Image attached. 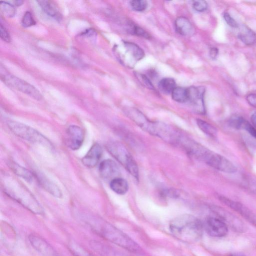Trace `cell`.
Masks as SVG:
<instances>
[{"instance_id": "cell-1", "label": "cell", "mask_w": 256, "mask_h": 256, "mask_svg": "<svg viewBox=\"0 0 256 256\" xmlns=\"http://www.w3.org/2000/svg\"><path fill=\"white\" fill-rule=\"evenodd\" d=\"M169 229L177 239L191 243L201 238L204 229L200 219L191 215L184 214L174 219L170 223Z\"/></svg>"}, {"instance_id": "cell-2", "label": "cell", "mask_w": 256, "mask_h": 256, "mask_svg": "<svg viewBox=\"0 0 256 256\" xmlns=\"http://www.w3.org/2000/svg\"><path fill=\"white\" fill-rule=\"evenodd\" d=\"M89 225L100 236L112 243L133 253L140 250L139 245L127 234L111 224L103 221L89 222Z\"/></svg>"}, {"instance_id": "cell-3", "label": "cell", "mask_w": 256, "mask_h": 256, "mask_svg": "<svg viewBox=\"0 0 256 256\" xmlns=\"http://www.w3.org/2000/svg\"><path fill=\"white\" fill-rule=\"evenodd\" d=\"M8 178L5 179V193L31 212L43 214V208L25 185L16 179Z\"/></svg>"}, {"instance_id": "cell-4", "label": "cell", "mask_w": 256, "mask_h": 256, "mask_svg": "<svg viewBox=\"0 0 256 256\" xmlns=\"http://www.w3.org/2000/svg\"><path fill=\"white\" fill-rule=\"evenodd\" d=\"M106 149L135 179L139 180V171L138 165L122 144L117 142H110L107 144Z\"/></svg>"}, {"instance_id": "cell-5", "label": "cell", "mask_w": 256, "mask_h": 256, "mask_svg": "<svg viewBox=\"0 0 256 256\" xmlns=\"http://www.w3.org/2000/svg\"><path fill=\"white\" fill-rule=\"evenodd\" d=\"M8 127L18 137L33 143L42 145L49 148H53L51 142L43 134L34 128L23 123L9 121Z\"/></svg>"}, {"instance_id": "cell-6", "label": "cell", "mask_w": 256, "mask_h": 256, "mask_svg": "<svg viewBox=\"0 0 256 256\" xmlns=\"http://www.w3.org/2000/svg\"><path fill=\"white\" fill-rule=\"evenodd\" d=\"M1 79L8 86L24 93L37 100H41L42 95L35 87L28 82L13 75L1 65Z\"/></svg>"}, {"instance_id": "cell-7", "label": "cell", "mask_w": 256, "mask_h": 256, "mask_svg": "<svg viewBox=\"0 0 256 256\" xmlns=\"http://www.w3.org/2000/svg\"><path fill=\"white\" fill-rule=\"evenodd\" d=\"M117 57L122 64L131 68L145 56L143 50L137 44L124 41L122 46L115 48Z\"/></svg>"}, {"instance_id": "cell-8", "label": "cell", "mask_w": 256, "mask_h": 256, "mask_svg": "<svg viewBox=\"0 0 256 256\" xmlns=\"http://www.w3.org/2000/svg\"><path fill=\"white\" fill-rule=\"evenodd\" d=\"M125 113L131 120L142 130L151 135L157 136L159 129L160 122L150 120L138 110L135 108L126 109Z\"/></svg>"}, {"instance_id": "cell-9", "label": "cell", "mask_w": 256, "mask_h": 256, "mask_svg": "<svg viewBox=\"0 0 256 256\" xmlns=\"http://www.w3.org/2000/svg\"><path fill=\"white\" fill-rule=\"evenodd\" d=\"M212 210L215 215L221 219L224 223L235 232L244 233L247 230L246 225L240 219L227 210L219 207H212Z\"/></svg>"}, {"instance_id": "cell-10", "label": "cell", "mask_w": 256, "mask_h": 256, "mask_svg": "<svg viewBox=\"0 0 256 256\" xmlns=\"http://www.w3.org/2000/svg\"><path fill=\"white\" fill-rule=\"evenodd\" d=\"M85 139L83 129L76 125H71L67 129L65 142L67 147L72 150H77L82 146Z\"/></svg>"}, {"instance_id": "cell-11", "label": "cell", "mask_w": 256, "mask_h": 256, "mask_svg": "<svg viewBox=\"0 0 256 256\" xmlns=\"http://www.w3.org/2000/svg\"><path fill=\"white\" fill-rule=\"evenodd\" d=\"M203 225L204 229L212 237H224L228 233V226L216 216L208 217Z\"/></svg>"}, {"instance_id": "cell-12", "label": "cell", "mask_w": 256, "mask_h": 256, "mask_svg": "<svg viewBox=\"0 0 256 256\" xmlns=\"http://www.w3.org/2000/svg\"><path fill=\"white\" fill-rule=\"evenodd\" d=\"M205 163L211 167L224 173L233 174L237 171V167L232 162L212 151Z\"/></svg>"}, {"instance_id": "cell-13", "label": "cell", "mask_w": 256, "mask_h": 256, "mask_svg": "<svg viewBox=\"0 0 256 256\" xmlns=\"http://www.w3.org/2000/svg\"><path fill=\"white\" fill-rule=\"evenodd\" d=\"M219 198L223 204L238 213L250 223L256 227V215L248 208L240 202L225 197L220 196Z\"/></svg>"}, {"instance_id": "cell-14", "label": "cell", "mask_w": 256, "mask_h": 256, "mask_svg": "<svg viewBox=\"0 0 256 256\" xmlns=\"http://www.w3.org/2000/svg\"><path fill=\"white\" fill-rule=\"evenodd\" d=\"M188 101L192 105L194 111L199 114H205L206 109L204 103L205 90L203 87H191L188 89Z\"/></svg>"}, {"instance_id": "cell-15", "label": "cell", "mask_w": 256, "mask_h": 256, "mask_svg": "<svg viewBox=\"0 0 256 256\" xmlns=\"http://www.w3.org/2000/svg\"><path fill=\"white\" fill-rule=\"evenodd\" d=\"M101 177L106 181L110 182L120 177V170L118 165L112 160L107 159L102 161L99 167Z\"/></svg>"}, {"instance_id": "cell-16", "label": "cell", "mask_w": 256, "mask_h": 256, "mask_svg": "<svg viewBox=\"0 0 256 256\" xmlns=\"http://www.w3.org/2000/svg\"><path fill=\"white\" fill-rule=\"evenodd\" d=\"M29 240L33 248L42 256H58L53 248L39 236L32 234Z\"/></svg>"}, {"instance_id": "cell-17", "label": "cell", "mask_w": 256, "mask_h": 256, "mask_svg": "<svg viewBox=\"0 0 256 256\" xmlns=\"http://www.w3.org/2000/svg\"><path fill=\"white\" fill-rule=\"evenodd\" d=\"M102 155L103 149L101 145L98 143H95L82 158V163L88 168H94L100 161Z\"/></svg>"}, {"instance_id": "cell-18", "label": "cell", "mask_w": 256, "mask_h": 256, "mask_svg": "<svg viewBox=\"0 0 256 256\" xmlns=\"http://www.w3.org/2000/svg\"><path fill=\"white\" fill-rule=\"evenodd\" d=\"M33 173L35 179L45 191L56 198L62 197L61 189L53 182L40 173L35 172Z\"/></svg>"}, {"instance_id": "cell-19", "label": "cell", "mask_w": 256, "mask_h": 256, "mask_svg": "<svg viewBox=\"0 0 256 256\" xmlns=\"http://www.w3.org/2000/svg\"><path fill=\"white\" fill-rule=\"evenodd\" d=\"M177 32L184 36H190L194 33V27L190 21L186 18H178L175 23Z\"/></svg>"}, {"instance_id": "cell-20", "label": "cell", "mask_w": 256, "mask_h": 256, "mask_svg": "<svg viewBox=\"0 0 256 256\" xmlns=\"http://www.w3.org/2000/svg\"><path fill=\"white\" fill-rule=\"evenodd\" d=\"M43 11L51 18L57 21L62 19V16L59 9L54 2L48 1V0H42L37 1Z\"/></svg>"}, {"instance_id": "cell-21", "label": "cell", "mask_w": 256, "mask_h": 256, "mask_svg": "<svg viewBox=\"0 0 256 256\" xmlns=\"http://www.w3.org/2000/svg\"><path fill=\"white\" fill-rule=\"evenodd\" d=\"M238 37L247 46H253L256 44V33L248 27L244 26L240 29Z\"/></svg>"}, {"instance_id": "cell-22", "label": "cell", "mask_w": 256, "mask_h": 256, "mask_svg": "<svg viewBox=\"0 0 256 256\" xmlns=\"http://www.w3.org/2000/svg\"><path fill=\"white\" fill-rule=\"evenodd\" d=\"M110 186L113 191L118 195H124L129 190L128 182L122 178H117L110 183Z\"/></svg>"}, {"instance_id": "cell-23", "label": "cell", "mask_w": 256, "mask_h": 256, "mask_svg": "<svg viewBox=\"0 0 256 256\" xmlns=\"http://www.w3.org/2000/svg\"><path fill=\"white\" fill-rule=\"evenodd\" d=\"M11 170L17 176L24 179L28 182H32L35 179L33 172L26 169L15 162L10 164Z\"/></svg>"}, {"instance_id": "cell-24", "label": "cell", "mask_w": 256, "mask_h": 256, "mask_svg": "<svg viewBox=\"0 0 256 256\" xmlns=\"http://www.w3.org/2000/svg\"><path fill=\"white\" fill-rule=\"evenodd\" d=\"M173 99L179 103H185L188 101L187 89L176 87L172 93Z\"/></svg>"}, {"instance_id": "cell-25", "label": "cell", "mask_w": 256, "mask_h": 256, "mask_svg": "<svg viewBox=\"0 0 256 256\" xmlns=\"http://www.w3.org/2000/svg\"><path fill=\"white\" fill-rule=\"evenodd\" d=\"M159 90L163 93L169 94L176 88V83L172 78H164L158 84Z\"/></svg>"}, {"instance_id": "cell-26", "label": "cell", "mask_w": 256, "mask_h": 256, "mask_svg": "<svg viewBox=\"0 0 256 256\" xmlns=\"http://www.w3.org/2000/svg\"><path fill=\"white\" fill-rule=\"evenodd\" d=\"M197 124L198 127L205 134L211 137H215L217 134L216 129L209 123L201 120H197Z\"/></svg>"}, {"instance_id": "cell-27", "label": "cell", "mask_w": 256, "mask_h": 256, "mask_svg": "<svg viewBox=\"0 0 256 256\" xmlns=\"http://www.w3.org/2000/svg\"><path fill=\"white\" fill-rule=\"evenodd\" d=\"M69 249L74 256H94L81 246L74 242L69 243Z\"/></svg>"}, {"instance_id": "cell-28", "label": "cell", "mask_w": 256, "mask_h": 256, "mask_svg": "<svg viewBox=\"0 0 256 256\" xmlns=\"http://www.w3.org/2000/svg\"><path fill=\"white\" fill-rule=\"evenodd\" d=\"M0 9L4 15L9 18L14 17L16 13L14 6L8 2H0Z\"/></svg>"}, {"instance_id": "cell-29", "label": "cell", "mask_w": 256, "mask_h": 256, "mask_svg": "<svg viewBox=\"0 0 256 256\" xmlns=\"http://www.w3.org/2000/svg\"><path fill=\"white\" fill-rule=\"evenodd\" d=\"M246 120L243 117L234 115L232 116L229 121V125L233 128L237 130L243 129V126Z\"/></svg>"}, {"instance_id": "cell-30", "label": "cell", "mask_w": 256, "mask_h": 256, "mask_svg": "<svg viewBox=\"0 0 256 256\" xmlns=\"http://www.w3.org/2000/svg\"><path fill=\"white\" fill-rule=\"evenodd\" d=\"M130 5L135 11L142 12L147 8L148 4L143 0H134L130 2Z\"/></svg>"}, {"instance_id": "cell-31", "label": "cell", "mask_w": 256, "mask_h": 256, "mask_svg": "<svg viewBox=\"0 0 256 256\" xmlns=\"http://www.w3.org/2000/svg\"><path fill=\"white\" fill-rule=\"evenodd\" d=\"M22 24L25 28L30 27L36 24L35 21L30 12H26L22 20Z\"/></svg>"}, {"instance_id": "cell-32", "label": "cell", "mask_w": 256, "mask_h": 256, "mask_svg": "<svg viewBox=\"0 0 256 256\" xmlns=\"http://www.w3.org/2000/svg\"><path fill=\"white\" fill-rule=\"evenodd\" d=\"M135 75L139 82L145 87L151 90H155L153 84L147 77L143 74H139V73H137Z\"/></svg>"}, {"instance_id": "cell-33", "label": "cell", "mask_w": 256, "mask_h": 256, "mask_svg": "<svg viewBox=\"0 0 256 256\" xmlns=\"http://www.w3.org/2000/svg\"><path fill=\"white\" fill-rule=\"evenodd\" d=\"M193 7L196 11L203 12L207 9L208 4L205 1L198 0V1H193Z\"/></svg>"}, {"instance_id": "cell-34", "label": "cell", "mask_w": 256, "mask_h": 256, "mask_svg": "<svg viewBox=\"0 0 256 256\" xmlns=\"http://www.w3.org/2000/svg\"><path fill=\"white\" fill-rule=\"evenodd\" d=\"M132 32L134 34L142 37L146 39H150L151 37V36L147 32H146L142 28L138 26H133L132 27Z\"/></svg>"}, {"instance_id": "cell-35", "label": "cell", "mask_w": 256, "mask_h": 256, "mask_svg": "<svg viewBox=\"0 0 256 256\" xmlns=\"http://www.w3.org/2000/svg\"><path fill=\"white\" fill-rule=\"evenodd\" d=\"M0 36H1V39L7 43L10 42V35L6 28L3 26L2 24H1V28H0Z\"/></svg>"}, {"instance_id": "cell-36", "label": "cell", "mask_w": 256, "mask_h": 256, "mask_svg": "<svg viewBox=\"0 0 256 256\" xmlns=\"http://www.w3.org/2000/svg\"><path fill=\"white\" fill-rule=\"evenodd\" d=\"M224 18L227 24L229 25L230 27L234 28H238V24L229 13H225L224 14Z\"/></svg>"}, {"instance_id": "cell-37", "label": "cell", "mask_w": 256, "mask_h": 256, "mask_svg": "<svg viewBox=\"0 0 256 256\" xmlns=\"http://www.w3.org/2000/svg\"><path fill=\"white\" fill-rule=\"evenodd\" d=\"M243 130H246L252 137L256 139V128L253 126H252L247 120L245 122V124L243 128Z\"/></svg>"}, {"instance_id": "cell-38", "label": "cell", "mask_w": 256, "mask_h": 256, "mask_svg": "<svg viewBox=\"0 0 256 256\" xmlns=\"http://www.w3.org/2000/svg\"><path fill=\"white\" fill-rule=\"evenodd\" d=\"M246 100L251 106L256 108V94L251 93L248 95Z\"/></svg>"}, {"instance_id": "cell-39", "label": "cell", "mask_w": 256, "mask_h": 256, "mask_svg": "<svg viewBox=\"0 0 256 256\" xmlns=\"http://www.w3.org/2000/svg\"><path fill=\"white\" fill-rule=\"evenodd\" d=\"M247 186L253 193L256 195V183L253 181H248Z\"/></svg>"}, {"instance_id": "cell-40", "label": "cell", "mask_w": 256, "mask_h": 256, "mask_svg": "<svg viewBox=\"0 0 256 256\" xmlns=\"http://www.w3.org/2000/svg\"><path fill=\"white\" fill-rule=\"evenodd\" d=\"M219 54V50L216 47L212 48L210 51V56L212 59H216Z\"/></svg>"}, {"instance_id": "cell-41", "label": "cell", "mask_w": 256, "mask_h": 256, "mask_svg": "<svg viewBox=\"0 0 256 256\" xmlns=\"http://www.w3.org/2000/svg\"><path fill=\"white\" fill-rule=\"evenodd\" d=\"M9 3L13 5V6H19L22 5L24 1H9Z\"/></svg>"}, {"instance_id": "cell-42", "label": "cell", "mask_w": 256, "mask_h": 256, "mask_svg": "<svg viewBox=\"0 0 256 256\" xmlns=\"http://www.w3.org/2000/svg\"><path fill=\"white\" fill-rule=\"evenodd\" d=\"M251 121L253 126L256 128V112L254 113L251 116Z\"/></svg>"}, {"instance_id": "cell-43", "label": "cell", "mask_w": 256, "mask_h": 256, "mask_svg": "<svg viewBox=\"0 0 256 256\" xmlns=\"http://www.w3.org/2000/svg\"><path fill=\"white\" fill-rule=\"evenodd\" d=\"M229 256H247L245 254L241 253H235L231 254Z\"/></svg>"}]
</instances>
